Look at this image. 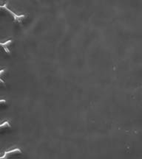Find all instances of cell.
<instances>
[{"label":"cell","mask_w":142,"mask_h":159,"mask_svg":"<svg viewBox=\"0 0 142 159\" xmlns=\"http://www.w3.org/2000/svg\"><path fill=\"white\" fill-rule=\"evenodd\" d=\"M19 19L4 7H0V44L14 41L19 29Z\"/></svg>","instance_id":"6da1fadb"},{"label":"cell","mask_w":142,"mask_h":159,"mask_svg":"<svg viewBox=\"0 0 142 159\" xmlns=\"http://www.w3.org/2000/svg\"><path fill=\"white\" fill-rule=\"evenodd\" d=\"M19 150H21L19 137L11 123L0 127V159Z\"/></svg>","instance_id":"7a4b0ae2"},{"label":"cell","mask_w":142,"mask_h":159,"mask_svg":"<svg viewBox=\"0 0 142 159\" xmlns=\"http://www.w3.org/2000/svg\"><path fill=\"white\" fill-rule=\"evenodd\" d=\"M38 0H7L5 7L18 19H22L31 14Z\"/></svg>","instance_id":"3957f363"},{"label":"cell","mask_w":142,"mask_h":159,"mask_svg":"<svg viewBox=\"0 0 142 159\" xmlns=\"http://www.w3.org/2000/svg\"><path fill=\"white\" fill-rule=\"evenodd\" d=\"M11 59V52L7 46L0 44V76L9 67Z\"/></svg>","instance_id":"277c9868"},{"label":"cell","mask_w":142,"mask_h":159,"mask_svg":"<svg viewBox=\"0 0 142 159\" xmlns=\"http://www.w3.org/2000/svg\"><path fill=\"white\" fill-rule=\"evenodd\" d=\"M11 121V108L7 101L0 102V127L10 123Z\"/></svg>","instance_id":"5b68a950"},{"label":"cell","mask_w":142,"mask_h":159,"mask_svg":"<svg viewBox=\"0 0 142 159\" xmlns=\"http://www.w3.org/2000/svg\"><path fill=\"white\" fill-rule=\"evenodd\" d=\"M8 97V88L5 81L0 77V102L7 101Z\"/></svg>","instance_id":"8992f818"},{"label":"cell","mask_w":142,"mask_h":159,"mask_svg":"<svg viewBox=\"0 0 142 159\" xmlns=\"http://www.w3.org/2000/svg\"><path fill=\"white\" fill-rule=\"evenodd\" d=\"M4 159H29V158L21 150H19L7 154Z\"/></svg>","instance_id":"52a82bcc"},{"label":"cell","mask_w":142,"mask_h":159,"mask_svg":"<svg viewBox=\"0 0 142 159\" xmlns=\"http://www.w3.org/2000/svg\"><path fill=\"white\" fill-rule=\"evenodd\" d=\"M7 0H0V7H5Z\"/></svg>","instance_id":"ba28073f"},{"label":"cell","mask_w":142,"mask_h":159,"mask_svg":"<svg viewBox=\"0 0 142 159\" xmlns=\"http://www.w3.org/2000/svg\"><path fill=\"white\" fill-rule=\"evenodd\" d=\"M3 159H4V158H3Z\"/></svg>","instance_id":"9c48e42d"}]
</instances>
